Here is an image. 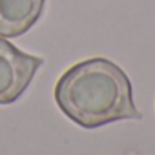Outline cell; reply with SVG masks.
I'll use <instances>...</instances> for the list:
<instances>
[{
	"instance_id": "obj_1",
	"label": "cell",
	"mask_w": 155,
	"mask_h": 155,
	"mask_svg": "<svg viewBox=\"0 0 155 155\" xmlns=\"http://www.w3.org/2000/svg\"><path fill=\"white\" fill-rule=\"evenodd\" d=\"M55 102L68 119L86 130L140 119L128 75L101 57L71 66L55 86Z\"/></svg>"
},
{
	"instance_id": "obj_2",
	"label": "cell",
	"mask_w": 155,
	"mask_h": 155,
	"mask_svg": "<svg viewBox=\"0 0 155 155\" xmlns=\"http://www.w3.org/2000/svg\"><path fill=\"white\" fill-rule=\"evenodd\" d=\"M42 64L40 57L24 53L8 38L0 37V104L18 101Z\"/></svg>"
},
{
	"instance_id": "obj_3",
	"label": "cell",
	"mask_w": 155,
	"mask_h": 155,
	"mask_svg": "<svg viewBox=\"0 0 155 155\" xmlns=\"http://www.w3.org/2000/svg\"><path fill=\"white\" fill-rule=\"evenodd\" d=\"M46 0H0V37L17 38L40 18Z\"/></svg>"
}]
</instances>
